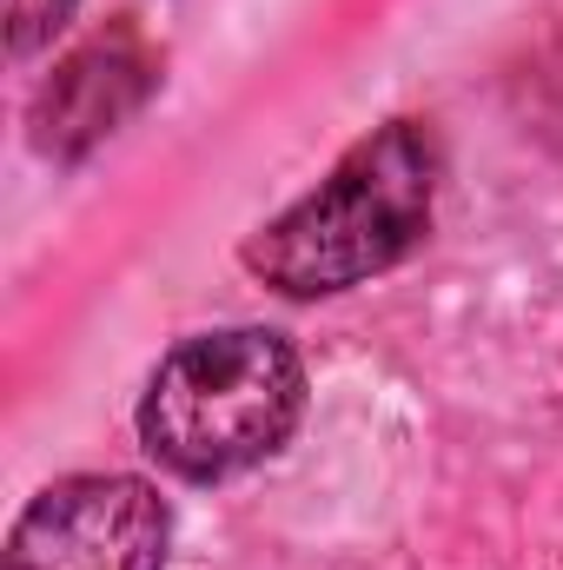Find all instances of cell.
<instances>
[{"instance_id": "cell-1", "label": "cell", "mask_w": 563, "mask_h": 570, "mask_svg": "<svg viewBox=\"0 0 563 570\" xmlns=\"http://www.w3.org/2000/svg\"><path fill=\"white\" fill-rule=\"evenodd\" d=\"M305 412V365L266 325L186 338L146 385L140 438L179 478H233L273 458Z\"/></svg>"}, {"instance_id": "cell-2", "label": "cell", "mask_w": 563, "mask_h": 570, "mask_svg": "<svg viewBox=\"0 0 563 570\" xmlns=\"http://www.w3.org/2000/svg\"><path fill=\"white\" fill-rule=\"evenodd\" d=\"M424 219H431V140L412 120H398L352 146L318 193L279 213L246 246V266L292 298L345 292L398 266L424 239Z\"/></svg>"}, {"instance_id": "cell-3", "label": "cell", "mask_w": 563, "mask_h": 570, "mask_svg": "<svg viewBox=\"0 0 563 570\" xmlns=\"http://www.w3.org/2000/svg\"><path fill=\"white\" fill-rule=\"evenodd\" d=\"M166 538L172 524L152 484L93 471L47 484L20 511L7 570H166Z\"/></svg>"}, {"instance_id": "cell-4", "label": "cell", "mask_w": 563, "mask_h": 570, "mask_svg": "<svg viewBox=\"0 0 563 570\" xmlns=\"http://www.w3.org/2000/svg\"><path fill=\"white\" fill-rule=\"evenodd\" d=\"M140 100V60H127V47H93L80 60H67L53 73V87L40 94V146L47 153H80L100 134H113V120Z\"/></svg>"}, {"instance_id": "cell-5", "label": "cell", "mask_w": 563, "mask_h": 570, "mask_svg": "<svg viewBox=\"0 0 563 570\" xmlns=\"http://www.w3.org/2000/svg\"><path fill=\"white\" fill-rule=\"evenodd\" d=\"M67 7H73V0H13V53L40 47V40L67 20Z\"/></svg>"}]
</instances>
